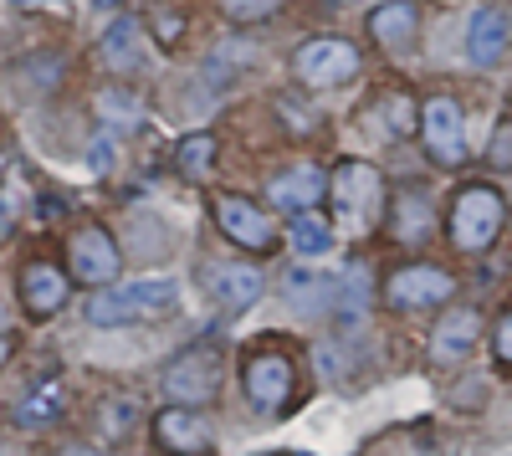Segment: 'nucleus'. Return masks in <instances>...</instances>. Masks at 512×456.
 Returning a JSON list of instances; mask_svg holds the SVG:
<instances>
[{
  "label": "nucleus",
  "mask_w": 512,
  "mask_h": 456,
  "mask_svg": "<svg viewBox=\"0 0 512 456\" xmlns=\"http://www.w3.org/2000/svg\"><path fill=\"white\" fill-rule=\"evenodd\" d=\"M328 195H333V221L344 236H369L384 221V175L364 159L333 164Z\"/></svg>",
  "instance_id": "f257e3e1"
},
{
  "label": "nucleus",
  "mask_w": 512,
  "mask_h": 456,
  "mask_svg": "<svg viewBox=\"0 0 512 456\" xmlns=\"http://www.w3.org/2000/svg\"><path fill=\"white\" fill-rule=\"evenodd\" d=\"M507 226V200L497 185H461L446 216V236L456 252H492Z\"/></svg>",
  "instance_id": "f03ea898"
},
{
  "label": "nucleus",
  "mask_w": 512,
  "mask_h": 456,
  "mask_svg": "<svg viewBox=\"0 0 512 456\" xmlns=\"http://www.w3.org/2000/svg\"><path fill=\"white\" fill-rule=\"evenodd\" d=\"M180 298V282L175 277H139V282H123V287H108L88 303V323L98 328H123V323H149V318H164Z\"/></svg>",
  "instance_id": "7ed1b4c3"
},
{
  "label": "nucleus",
  "mask_w": 512,
  "mask_h": 456,
  "mask_svg": "<svg viewBox=\"0 0 512 456\" xmlns=\"http://www.w3.org/2000/svg\"><path fill=\"white\" fill-rule=\"evenodd\" d=\"M292 72H297V82H308L318 93L344 88V82L359 77V47L344 36H313L292 52Z\"/></svg>",
  "instance_id": "20e7f679"
},
{
  "label": "nucleus",
  "mask_w": 512,
  "mask_h": 456,
  "mask_svg": "<svg viewBox=\"0 0 512 456\" xmlns=\"http://www.w3.org/2000/svg\"><path fill=\"white\" fill-rule=\"evenodd\" d=\"M456 293V277L436 262H405L400 272H390L384 282V303L400 313H420V308H441Z\"/></svg>",
  "instance_id": "39448f33"
},
{
  "label": "nucleus",
  "mask_w": 512,
  "mask_h": 456,
  "mask_svg": "<svg viewBox=\"0 0 512 456\" xmlns=\"http://www.w3.org/2000/svg\"><path fill=\"white\" fill-rule=\"evenodd\" d=\"M164 395L175 400V405H205L210 395H216L221 385V354L210 349V344H195L185 354H175L164 364Z\"/></svg>",
  "instance_id": "423d86ee"
},
{
  "label": "nucleus",
  "mask_w": 512,
  "mask_h": 456,
  "mask_svg": "<svg viewBox=\"0 0 512 456\" xmlns=\"http://www.w3.org/2000/svg\"><path fill=\"white\" fill-rule=\"evenodd\" d=\"M420 139H425V154H431V164H441V170H456V164H466V113L456 98H425L420 108Z\"/></svg>",
  "instance_id": "0eeeda50"
},
{
  "label": "nucleus",
  "mask_w": 512,
  "mask_h": 456,
  "mask_svg": "<svg viewBox=\"0 0 512 456\" xmlns=\"http://www.w3.org/2000/svg\"><path fill=\"white\" fill-rule=\"evenodd\" d=\"M210 216H216L221 236L236 241L241 252H251V257H262V252L277 246V226L267 221L262 205L246 200V195H210Z\"/></svg>",
  "instance_id": "6e6552de"
},
{
  "label": "nucleus",
  "mask_w": 512,
  "mask_h": 456,
  "mask_svg": "<svg viewBox=\"0 0 512 456\" xmlns=\"http://www.w3.org/2000/svg\"><path fill=\"white\" fill-rule=\"evenodd\" d=\"M241 385H246L251 405L272 416V410H282L292 400V390H297V364L287 354H277V349H256L241 364Z\"/></svg>",
  "instance_id": "1a4fd4ad"
},
{
  "label": "nucleus",
  "mask_w": 512,
  "mask_h": 456,
  "mask_svg": "<svg viewBox=\"0 0 512 456\" xmlns=\"http://www.w3.org/2000/svg\"><path fill=\"white\" fill-rule=\"evenodd\" d=\"M154 441L164 451H175V456H200V451H210L216 431H210V421L195 405H169V410L154 416Z\"/></svg>",
  "instance_id": "9d476101"
},
{
  "label": "nucleus",
  "mask_w": 512,
  "mask_h": 456,
  "mask_svg": "<svg viewBox=\"0 0 512 456\" xmlns=\"http://www.w3.org/2000/svg\"><path fill=\"white\" fill-rule=\"evenodd\" d=\"M67 262H72V277H77V282L98 287V282H108V277L118 272V246H113L108 231L82 226V231H72V241H67Z\"/></svg>",
  "instance_id": "9b49d317"
},
{
  "label": "nucleus",
  "mask_w": 512,
  "mask_h": 456,
  "mask_svg": "<svg viewBox=\"0 0 512 456\" xmlns=\"http://www.w3.org/2000/svg\"><path fill=\"white\" fill-rule=\"evenodd\" d=\"M21 303L31 318H52L67 303V277L52 262H26L21 267Z\"/></svg>",
  "instance_id": "f8f14e48"
},
{
  "label": "nucleus",
  "mask_w": 512,
  "mask_h": 456,
  "mask_svg": "<svg viewBox=\"0 0 512 456\" xmlns=\"http://www.w3.org/2000/svg\"><path fill=\"white\" fill-rule=\"evenodd\" d=\"M323 195H328V170H318V164H292L272 180V205H282V211H313Z\"/></svg>",
  "instance_id": "ddd939ff"
},
{
  "label": "nucleus",
  "mask_w": 512,
  "mask_h": 456,
  "mask_svg": "<svg viewBox=\"0 0 512 456\" xmlns=\"http://www.w3.org/2000/svg\"><path fill=\"white\" fill-rule=\"evenodd\" d=\"M477 334H482L477 308H451V318H441V328L431 334V359L436 364H461L477 349Z\"/></svg>",
  "instance_id": "4468645a"
},
{
  "label": "nucleus",
  "mask_w": 512,
  "mask_h": 456,
  "mask_svg": "<svg viewBox=\"0 0 512 456\" xmlns=\"http://www.w3.org/2000/svg\"><path fill=\"white\" fill-rule=\"evenodd\" d=\"M466 57H472L477 67H497L507 57V16L482 6L472 16V26H466Z\"/></svg>",
  "instance_id": "2eb2a0df"
},
{
  "label": "nucleus",
  "mask_w": 512,
  "mask_h": 456,
  "mask_svg": "<svg viewBox=\"0 0 512 456\" xmlns=\"http://www.w3.org/2000/svg\"><path fill=\"white\" fill-rule=\"evenodd\" d=\"M415 26H420V11H415V0H384L379 11H369V36L379 41V47H410L415 41Z\"/></svg>",
  "instance_id": "dca6fc26"
},
{
  "label": "nucleus",
  "mask_w": 512,
  "mask_h": 456,
  "mask_svg": "<svg viewBox=\"0 0 512 456\" xmlns=\"http://www.w3.org/2000/svg\"><path fill=\"white\" fill-rule=\"evenodd\" d=\"M62 405H67V390H62L57 380H41V385H31V395L16 405V426H21V431H47V426L62 421Z\"/></svg>",
  "instance_id": "f3484780"
},
{
  "label": "nucleus",
  "mask_w": 512,
  "mask_h": 456,
  "mask_svg": "<svg viewBox=\"0 0 512 456\" xmlns=\"http://www.w3.org/2000/svg\"><path fill=\"white\" fill-rule=\"evenodd\" d=\"M103 62L113 72H139L144 67V41H139V21L134 16H118L103 36Z\"/></svg>",
  "instance_id": "a211bd4d"
},
{
  "label": "nucleus",
  "mask_w": 512,
  "mask_h": 456,
  "mask_svg": "<svg viewBox=\"0 0 512 456\" xmlns=\"http://www.w3.org/2000/svg\"><path fill=\"white\" fill-rule=\"evenodd\" d=\"M210 287H216V298L226 303V308H251L256 298H262V272H256L251 262H231V267H221L216 277H210Z\"/></svg>",
  "instance_id": "6ab92c4d"
},
{
  "label": "nucleus",
  "mask_w": 512,
  "mask_h": 456,
  "mask_svg": "<svg viewBox=\"0 0 512 456\" xmlns=\"http://www.w3.org/2000/svg\"><path fill=\"white\" fill-rule=\"evenodd\" d=\"M287 241H292L297 257H328V246H333V221L318 216V211H297Z\"/></svg>",
  "instance_id": "aec40b11"
},
{
  "label": "nucleus",
  "mask_w": 512,
  "mask_h": 456,
  "mask_svg": "<svg viewBox=\"0 0 512 456\" xmlns=\"http://www.w3.org/2000/svg\"><path fill=\"white\" fill-rule=\"evenodd\" d=\"M175 164H180V175H185V180H205V175H210V164H216V134H210V129H205V134H185Z\"/></svg>",
  "instance_id": "412c9836"
},
{
  "label": "nucleus",
  "mask_w": 512,
  "mask_h": 456,
  "mask_svg": "<svg viewBox=\"0 0 512 456\" xmlns=\"http://www.w3.org/2000/svg\"><path fill=\"white\" fill-rule=\"evenodd\" d=\"M425 231H431V205H425V195H400L395 200V236L400 241H425Z\"/></svg>",
  "instance_id": "4be33fe9"
},
{
  "label": "nucleus",
  "mask_w": 512,
  "mask_h": 456,
  "mask_svg": "<svg viewBox=\"0 0 512 456\" xmlns=\"http://www.w3.org/2000/svg\"><path fill=\"white\" fill-rule=\"evenodd\" d=\"M98 113H103L108 123H123V129H134V123H139V98H134V93L108 88V93L98 98Z\"/></svg>",
  "instance_id": "5701e85b"
},
{
  "label": "nucleus",
  "mask_w": 512,
  "mask_h": 456,
  "mask_svg": "<svg viewBox=\"0 0 512 456\" xmlns=\"http://www.w3.org/2000/svg\"><path fill=\"white\" fill-rule=\"evenodd\" d=\"M287 6V0H221V11L236 21V26H251V21H267Z\"/></svg>",
  "instance_id": "b1692460"
},
{
  "label": "nucleus",
  "mask_w": 512,
  "mask_h": 456,
  "mask_svg": "<svg viewBox=\"0 0 512 456\" xmlns=\"http://www.w3.org/2000/svg\"><path fill=\"white\" fill-rule=\"evenodd\" d=\"M379 118L390 123V134H395V139H405V134H410V123H415V103H410L405 93H395V98H384V103H379Z\"/></svg>",
  "instance_id": "393cba45"
},
{
  "label": "nucleus",
  "mask_w": 512,
  "mask_h": 456,
  "mask_svg": "<svg viewBox=\"0 0 512 456\" xmlns=\"http://www.w3.org/2000/svg\"><path fill=\"white\" fill-rule=\"evenodd\" d=\"M139 421V405L134 400H108L103 405V436H128V426Z\"/></svg>",
  "instance_id": "a878e982"
},
{
  "label": "nucleus",
  "mask_w": 512,
  "mask_h": 456,
  "mask_svg": "<svg viewBox=\"0 0 512 456\" xmlns=\"http://www.w3.org/2000/svg\"><path fill=\"white\" fill-rule=\"evenodd\" d=\"M487 164L492 170H512V118H502L492 129V144H487Z\"/></svg>",
  "instance_id": "bb28decb"
},
{
  "label": "nucleus",
  "mask_w": 512,
  "mask_h": 456,
  "mask_svg": "<svg viewBox=\"0 0 512 456\" xmlns=\"http://www.w3.org/2000/svg\"><path fill=\"white\" fill-rule=\"evenodd\" d=\"M492 354L512 369V308H507V313L497 318V328H492Z\"/></svg>",
  "instance_id": "cd10ccee"
},
{
  "label": "nucleus",
  "mask_w": 512,
  "mask_h": 456,
  "mask_svg": "<svg viewBox=\"0 0 512 456\" xmlns=\"http://www.w3.org/2000/svg\"><path fill=\"white\" fill-rule=\"evenodd\" d=\"M11 226H16V200L0 190V236H11Z\"/></svg>",
  "instance_id": "c85d7f7f"
},
{
  "label": "nucleus",
  "mask_w": 512,
  "mask_h": 456,
  "mask_svg": "<svg viewBox=\"0 0 512 456\" xmlns=\"http://www.w3.org/2000/svg\"><path fill=\"white\" fill-rule=\"evenodd\" d=\"M154 31H159V41H175V36L185 31V21H180V16H169V21L159 16V26H154Z\"/></svg>",
  "instance_id": "c756f323"
},
{
  "label": "nucleus",
  "mask_w": 512,
  "mask_h": 456,
  "mask_svg": "<svg viewBox=\"0 0 512 456\" xmlns=\"http://www.w3.org/2000/svg\"><path fill=\"white\" fill-rule=\"evenodd\" d=\"M11 359V344H6V334H0V364H6Z\"/></svg>",
  "instance_id": "7c9ffc66"
},
{
  "label": "nucleus",
  "mask_w": 512,
  "mask_h": 456,
  "mask_svg": "<svg viewBox=\"0 0 512 456\" xmlns=\"http://www.w3.org/2000/svg\"><path fill=\"white\" fill-rule=\"evenodd\" d=\"M98 6H118V0H98Z\"/></svg>",
  "instance_id": "2f4dec72"
}]
</instances>
